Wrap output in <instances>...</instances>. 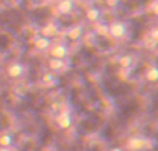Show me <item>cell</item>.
Listing matches in <instances>:
<instances>
[{"label":"cell","instance_id":"e0dca14e","mask_svg":"<svg viewBox=\"0 0 158 151\" xmlns=\"http://www.w3.org/2000/svg\"><path fill=\"white\" fill-rule=\"evenodd\" d=\"M104 3L108 8H117L121 4V0H104Z\"/></svg>","mask_w":158,"mask_h":151},{"label":"cell","instance_id":"8992f818","mask_svg":"<svg viewBox=\"0 0 158 151\" xmlns=\"http://www.w3.org/2000/svg\"><path fill=\"white\" fill-rule=\"evenodd\" d=\"M49 54L53 58H68L69 57V47L65 43L52 44L49 49Z\"/></svg>","mask_w":158,"mask_h":151},{"label":"cell","instance_id":"7a4b0ae2","mask_svg":"<svg viewBox=\"0 0 158 151\" xmlns=\"http://www.w3.org/2000/svg\"><path fill=\"white\" fill-rule=\"evenodd\" d=\"M6 74H7V76L13 80L22 79V78L25 76V74H27V67H25L22 63H19V61H13V63H10L7 65Z\"/></svg>","mask_w":158,"mask_h":151},{"label":"cell","instance_id":"9a60e30c","mask_svg":"<svg viewBox=\"0 0 158 151\" xmlns=\"http://www.w3.org/2000/svg\"><path fill=\"white\" fill-rule=\"evenodd\" d=\"M144 76H146V79H147L148 82L154 83L157 80V78H158V69H157V67L156 65H151L150 68H147V69H146Z\"/></svg>","mask_w":158,"mask_h":151},{"label":"cell","instance_id":"ffe728a7","mask_svg":"<svg viewBox=\"0 0 158 151\" xmlns=\"http://www.w3.org/2000/svg\"><path fill=\"white\" fill-rule=\"evenodd\" d=\"M108 151H123V149H121V147H112V149H110Z\"/></svg>","mask_w":158,"mask_h":151},{"label":"cell","instance_id":"d6986e66","mask_svg":"<svg viewBox=\"0 0 158 151\" xmlns=\"http://www.w3.org/2000/svg\"><path fill=\"white\" fill-rule=\"evenodd\" d=\"M0 151H14L13 147H0Z\"/></svg>","mask_w":158,"mask_h":151},{"label":"cell","instance_id":"ba28073f","mask_svg":"<svg viewBox=\"0 0 158 151\" xmlns=\"http://www.w3.org/2000/svg\"><path fill=\"white\" fill-rule=\"evenodd\" d=\"M39 82H40V85L43 86V88H54V86H57L58 83V78L56 74H53V72L50 71H46L43 75L40 76V79H39Z\"/></svg>","mask_w":158,"mask_h":151},{"label":"cell","instance_id":"9c48e42d","mask_svg":"<svg viewBox=\"0 0 158 151\" xmlns=\"http://www.w3.org/2000/svg\"><path fill=\"white\" fill-rule=\"evenodd\" d=\"M52 40H50V38H46V36H36L35 39H33V46H35L36 50H40V51H47V50L50 49V46H52Z\"/></svg>","mask_w":158,"mask_h":151},{"label":"cell","instance_id":"ac0fdd59","mask_svg":"<svg viewBox=\"0 0 158 151\" xmlns=\"http://www.w3.org/2000/svg\"><path fill=\"white\" fill-rule=\"evenodd\" d=\"M148 38H150L151 40L157 42V39H158V29H157V28H153V29L150 31V33H148Z\"/></svg>","mask_w":158,"mask_h":151},{"label":"cell","instance_id":"3957f363","mask_svg":"<svg viewBox=\"0 0 158 151\" xmlns=\"http://www.w3.org/2000/svg\"><path fill=\"white\" fill-rule=\"evenodd\" d=\"M129 32V25L123 21H114L108 25V35L114 39H123Z\"/></svg>","mask_w":158,"mask_h":151},{"label":"cell","instance_id":"8fae6325","mask_svg":"<svg viewBox=\"0 0 158 151\" xmlns=\"http://www.w3.org/2000/svg\"><path fill=\"white\" fill-rule=\"evenodd\" d=\"M135 63H136V58L132 54H122L118 58V64L122 69H132L135 67Z\"/></svg>","mask_w":158,"mask_h":151},{"label":"cell","instance_id":"7c38bea8","mask_svg":"<svg viewBox=\"0 0 158 151\" xmlns=\"http://www.w3.org/2000/svg\"><path fill=\"white\" fill-rule=\"evenodd\" d=\"M100 18H101V11L98 10L97 7H90L89 10L86 11V19L89 22H92V24L98 22Z\"/></svg>","mask_w":158,"mask_h":151},{"label":"cell","instance_id":"2e32d148","mask_svg":"<svg viewBox=\"0 0 158 151\" xmlns=\"http://www.w3.org/2000/svg\"><path fill=\"white\" fill-rule=\"evenodd\" d=\"M96 31L100 35H108V25L107 24H97L96 25Z\"/></svg>","mask_w":158,"mask_h":151},{"label":"cell","instance_id":"6da1fadb","mask_svg":"<svg viewBox=\"0 0 158 151\" xmlns=\"http://www.w3.org/2000/svg\"><path fill=\"white\" fill-rule=\"evenodd\" d=\"M154 146V141L144 136H133L126 140V150L129 151H148Z\"/></svg>","mask_w":158,"mask_h":151},{"label":"cell","instance_id":"52a82bcc","mask_svg":"<svg viewBox=\"0 0 158 151\" xmlns=\"http://www.w3.org/2000/svg\"><path fill=\"white\" fill-rule=\"evenodd\" d=\"M75 10V0H60L56 6V11L60 15H68Z\"/></svg>","mask_w":158,"mask_h":151},{"label":"cell","instance_id":"5bb4252c","mask_svg":"<svg viewBox=\"0 0 158 151\" xmlns=\"http://www.w3.org/2000/svg\"><path fill=\"white\" fill-rule=\"evenodd\" d=\"M82 32H83V29H82L81 25H75V27L69 28L68 32H67V36H68L71 40H77L82 36Z\"/></svg>","mask_w":158,"mask_h":151},{"label":"cell","instance_id":"277c9868","mask_svg":"<svg viewBox=\"0 0 158 151\" xmlns=\"http://www.w3.org/2000/svg\"><path fill=\"white\" fill-rule=\"evenodd\" d=\"M68 61H67V58H53L50 57V60L47 61V68H49L50 72H53V74H63V72H65L67 69H68Z\"/></svg>","mask_w":158,"mask_h":151},{"label":"cell","instance_id":"30bf717a","mask_svg":"<svg viewBox=\"0 0 158 151\" xmlns=\"http://www.w3.org/2000/svg\"><path fill=\"white\" fill-rule=\"evenodd\" d=\"M40 33L42 36H46V38H54V36H57L60 33V28L54 22H49L40 29Z\"/></svg>","mask_w":158,"mask_h":151},{"label":"cell","instance_id":"4fadbf2b","mask_svg":"<svg viewBox=\"0 0 158 151\" xmlns=\"http://www.w3.org/2000/svg\"><path fill=\"white\" fill-rule=\"evenodd\" d=\"M14 137L10 132L0 133V147H13Z\"/></svg>","mask_w":158,"mask_h":151},{"label":"cell","instance_id":"5b68a950","mask_svg":"<svg viewBox=\"0 0 158 151\" xmlns=\"http://www.w3.org/2000/svg\"><path fill=\"white\" fill-rule=\"evenodd\" d=\"M56 122H57L58 129H69L74 124V119H72V115L69 111L67 110H61L60 112H57V118H56Z\"/></svg>","mask_w":158,"mask_h":151}]
</instances>
